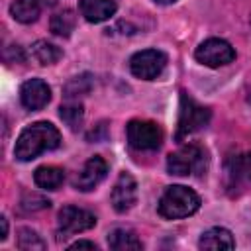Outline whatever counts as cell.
Listing matches in <instances>:
<instances>
[{"mask_svg": "<svg viewBox=\"0 0 251 251\" xmlns=\"http://www.w3.org/2000/svg\"><path fill=\"white\" fill-rule=\"evenodd\" d=\"M61 145L59 129L49 122H35L22 129L16 139L14 155L18 161H33L45 151H53Z\"/></svg>", "mask_w": 251, "mask_h": 251, "instance_id": "6da1fadb", "label": "cell"}, {"mask_svg": "<svg viewBox=\"0 0 251 251\" xmlns=\"http://www.w3.org/2000/svg\"><path fill=\"white\" fill-rule=\"evenodd\" d=\"M210 163L208 151L200 143H186L180 145L175 153L167 159V171L176 176H198L206 173Z\"/></svg>", "mask_w": 251, "mask_h": 251, "instance_id": "7a4b0ae2", "label": "cell"}, {"mask_svg": "<svg viewBox=\"0 0 251 251\" xmlns=\"http://www.w3.org/2000/svg\"><path fill=\"white\" fill-rule=\"evenodd\" d=\"M200 208V196L182 184L167 186L159 200V214L167 220H180L192 216Z\"/></svg>", "mask_w": 251, "mask_h": 251, "instance_id": "3957f363", "label": "cell"}, {"mask_svg": "<svg viewBox=\"0 0 251 251\" xmlns=\"http://www.w3.org/2000/svg\"><path fill=\"white\" fill-rule=\"evenodd\" d=\"M212 118L210 108L198 104L194 98H190L186 92L180 94V106H178V124H176V141H182L190 133L200 131L202 127L208 126Z\"/></svg>", "mask_w": 251, "mask_h": 251, "instance_id": "277c9868", "label": "cell"}, {"mask_svg": "<svg viewBox=\"0 0 251 251\" xmlns=\"http://www.w3.org/2000/svg\"><path fill=\"white\" fill-rule=\"evenodd\" d=\"M226 188L231 196H239V194L251 190V151L227 157Z\"/></svg>", "mask_w": 251, "mask_h": 251, "instance_id": "5b68a950", "label": "cell"}, {"mask_svg": "<svg viewBox=\"0 0 251 251\" xmlns=\"http://www.w3.org/2000/svg\"><path fill=\"white\" fill-rule=\"evenodd\" d=\"M127 143L135 151H155L161 147L163 131L155 122L149 120H131L127 124Z\"/></svg>", "mask_w": 251, "mask_h": 251, "instance_id": "8992f818", "label": "cell"}, {"mask_svg": "<svg viewBox=\"0 0 251 251\" xmlns=\"http://www.w3.org/2000/svg\"><path fill=\"white\" fill-rule=\"evenodd\" d=\"M167 67V55L159 49H143L131 55L129 71L141 80H155Z\"/></svg>", "mask_w": 251, "mask_h": 251, "instance_id": "52a82bcc", "label": "cell"}, {"mask_svg": "<svg viewBox=\"0 0 251 251\" xmlns=\"http://www.w3.org/2000/svg\"><path fill=\"white\" fill-rule=\"evenodd\" d=\"M96 226V216L88 210L76 208V206H65L57 216V233L59 239H65L69 235L88 231Z\"/></svg>", "mask_w": 251, "mask_h": 251, "instance_id": "ba28073f", "label": "cell"}, {"mask_svg": "<svg viewBox=\"0 0 251 251\" xmlns=\"http://www.w3.org/2000/svg\"><path fill=\"white\" fill-rule=\"evenodd\" d=\"M194 57L198 63H202L206 67H224L235 59V49L226 39L210 37L196 47Z\"/></svg>", "mask_w": 251, "mask_h": 251, "instance_id": "9c48e42d", "label": "cell"}, {"mask_svg": "<svg viewBox=\"0 0 251 251\" xmlns=\"http://www.w3.org/2000/svg\"><path fill=\"white\" fill-rule=\"evenodd\" d=\"M106 173H108V163L100 155H94L76 173V176L73 178V186L76 190L88 192V190H92L94 186H98L106 178Z\"/></svg>", "mask_w": 251, "mask_h": 251, "instance_id": "30bf717a", "label": "cell"}, {"mask_svg": "<svg viewBox=\"0 0 251 251\" xmlns=\"http://www.w3.org/2000/svg\"><path fill=\"white\" fill-rule=\"evenodd\" d=\"M49 100H51V88L41 78H29L20 88V102L24 104V108L31 112L45 108Z\"/></svg>", "mask_w": 251, "mask_h": 251, "instance_id": "8fae6325", "label": "cell"}, {"mask_svg": "<svg viewBox=\"0 0 251 251\" xmlns=\"http://www.w3.org/2000/svg\"><path fill=\"white\" fill-rule=\"evenodd\" d=\"M116 212H127L137 200V182L129 173H122L110 194Z\"/></svg>", "mask_w": 251, "mask_h": 251, "instance_id": "7c38bea8", "label": "cell"}, {"mask_svg": "<svg viewBox=\"0 0 251 251\" xmlns=\"http://www.w3.org/2000/svg\"><path fill=\"white\" fill-rule=\"evenodd\" d=\"M80 16L90 24H100L110 20L116 14V2L114 0H80L78 2Z\"/></svg>", "mask_w": 251, "mask_h": 251, "instance_id": "4fadbf2b", "label": "cell"}, {"mask_svg": "<svg viewBox=\"0 0 251 251\" xmlns=\"http://www.w3.org/2000/svg\"><path fill=\"white\" fill-rule=\"evenodd\" d=\"M53 0H16L10 6V14L20 24H31L39 18L45 6H49Z\"/></svg>", "mask_w": 251, "mask_h": 251, "instance_id": "5bb4252c", "label": "cell"}, {"mask_svg": "<svg viewBox=\"0 0 251 251\" xmlns=\"http://www.w3.org/2000/svg\"><path fill=\"white\" fill-rule=\"evenodd\" d=\"M198 247L200 249H233L235 239L231 231L226 227H210L208 231L202 233Z\"/></svg>", "mask_w": 251, "mask_h": 251, "instance_id": "9a60e30c", "label": "cell"}, {"mask_svg": "<svg viewBox=\"0 0 251 251\" xmlns=\"http://www.w3.org/2000/svg\"><path fill=\"white\" fill-rule=\"evenodd\" d=\"M108 245L114 251H131V249H141L143 247L141 239L131 229H126V227L112 229L108 233Z\"/></svg>", "mask_w": 251, "mask_h": 251, "instance_id": "2e32d148", "label": "cell"}, {"mask_svg": "<svg viewBox=\"0 0 251 251\" xmlns=\"http://www.w3.org/2000/svg\"><path fill=\"white\" fill-rule=\"evenodd\" d=\"M33 180L39 188H45V190H57L63 180H65V171L55 167V165H43L39 169H35L33 173Z\"/></svg>", "mask_w": 251, "mask_h": 251, "instance_id": "e0dca14e", "label": "cell"}, {"mask_svg": "<svg viewBox=\"0 0 251 251\" xmlns=\"http://www.w3.org/2000/svg\"><path fill=\"white\" fill-rule=\"evenodd\" d=\"M75 25H76V16L73 10H61V12L53 14L51 22H49L51 31L59 37H69L71 31L75 29Z\"/></svg>", "mask_w": 251, "mask_h": 251, "instance_id": "ac0fdd59", "label": "cell"}, {"mask_svg": "<svg viewBox=\"0 0 251 251\" xmlns=\"http://www.w3.org/2000/svg\"><path fill=\"white\" fill-rule=\"evenodd\" d=\"M31 55L35 57V61L39 65H53V63H57L63 57V51L57 45L39 39V41H35L31 45Z\"/></svg>", "mask_w": 251, "mask_h": 251, "instance_id": "d6986e66", "label": "cell"}, {"mask_svg": "<svg viewBox=\"0 0 251 251\" xmlns=\"http://www.w3.org/2000/svg\"><path fill=\"white\" fill-rule=\"evenodd\" d=\"M59 116H61V120H63L71 129H78L80 124H82V118H84L82 104H80L78 100L69 98L65 104H61V108H59Z\"/></svg>", "mask_w": 251, "mask_h": 251, "instance_id": "ffe728a7", "label": "cell"}, {"mask_svg": "<svg viewBox=\"0 0 251 251\" xmlns=\"http://www.w3.org/2000/svg\"><path fill=\"white\" fill-rule=\"evenodd\" d=\"M90 86H92V80H90V75H80V76H75L67 86H65V96H67V100L69 98H73V100H76L78 96H82V94H86L88 90H90Z\"/></svg>", "mask_w": 251, "mask_h": 251, "instance_id": "44dd1931", "label": "cell"}, {"mask_svg": "<svg viewBox=\"0 0 251 251\" xmlns=\"http://www.w3.org/2000/svg\"><path fill=\"white\" fill-rule=\"evenodd\" d=\"M18 247L20 249H25V251H33V249H45V243L43 239L33 231V229H20V235H18Z\"/></svg>", "mask_w": 251, "mask_h": 251, "instance_id": "7402d4cb", "label": "cell"}, {"mask_svg": "<svg viewBox=\"0 0 251 251\" xmlns=\"http://www.w3.org/2000/svg\"><path fill=\"white\" fill-rule=\"evenodd\" d=\"M69 249H96V243H92V241H76V243H73V245H69Z\"/></svg>", "mask_w": 251, "mask_h": 251, "instance_id": "603a6c76", "label": "cell"}, {"mask_svg": "<svg viewBox=\"0 0 251 251\" xmlns=\"http://www.w3.org/2000/svg\"><path fill=\"white\" fill-rule=\"evenodd\" d=\"M0 220H2V235H0V241H4L6 235H8V220L6 218H0Z\"/></svg>", "mask_w": 251, "mask_h": 251, "instance_id": "cb8c5ba5", "label": "cell"}, {"mask_svg": "<svg viewBox=\"0 0 251 251\" xmlns=\"http://www.w3.org/2000/svg\"><path fill=\"white\" fill-rule=\"evenodd\" d=\"M155 4H161V6H169V4H175L176 0H153Z\"/></svg>", "mask_w": 251, "mask_h": 251, "instance_id": "d4e9b609", "label": "cell"}]
</instances>
